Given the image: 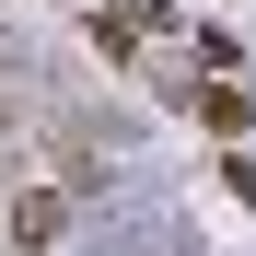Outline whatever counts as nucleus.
Masks as SVG:
<instances>
[{
	"label": "nucleus",
	"mask_w": 256,
	"mask_h": 256,
	"mask_svg": "<svg viewBox=\"0 0 256 256\" xmlns=\"http://www.w3.org/2000/svg\"><path fill=\"white\" fill-rule=\"evenodd\" d=\"M58 210H70L58 175H24V186H12V244H24V256H47V244H58Z\"/></svg>",
	"instance_id": "obj_1"
},
{
	"label": "nucleus",
	"mask_w": 256,
	"mask_h": 256,
	"mask_svg": "<svg viewBox=\"0 0 256 256\" xmlns=\"http://www.w3.org/2000/svg\"><path fill=\"white\" fill-rule=\"evenodd\" d=\"M186 105H198V116H210V128H222V140H233V128H244V82H233V70H210V82H198Z\"/></svg>",
	"instance_id": "obj_2"
}]
</instances>
